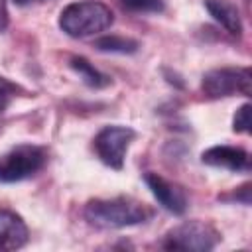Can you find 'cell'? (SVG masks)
<instances>
[{"instance_id":"1","label":"cell","mask_w":252,"mask_h":252,"mask_svg":"<svg viewBox=\"0 0 252 252\" xmlns=\"http://www.w3.org/2000/svg\"><path fill=\"white\" fill-rule=\"evenodd\" d=\"M89 224L98 228H126L146 222L152 211L146 203L134 197H112V199H91L83 211Z\"/></svg>"},{"instance_id":"2","label":"cell","mask_w":252,"mask_h":252,"mask_svg":"<svg viewBox=\"0 0 252 252\" xmlns=\"http://www.w3.org/2000/svg\"><path fill=\"white\" fill-rule=\"evenodd\" d=\"M114 22L112 10L98 0H79L67 4L59 14V28L69 37H89L108 30Z\"/></svg>"},{"instance_id":"3","label":"cell","mask_w":252,"mask_h":252,"mask_svg":"<svg viewBox=\"0 0 252 252\" xmlns=\"http://www.w3.org/2000/svg\"><path fill=\"white\" fill-rule=\"evenodd\" d=\"M220 240V232L205 220H185L173 226L161 240L165 250L183 252H209Z\"/></svg>"},{"instance_id":"4","label":"cell","mask_w":252,"mask_h":252,"mask_svg":"<svg viewBox=\"0 0 252 252\" xmlns=\"http://www.w3.org/2000/svg\"><path fill=\"white\" fill-rule=\"evenodd\" d=\"M47 163V150L33 144H20L0 156V183H16L33 177Z\"/></svg>"},{"instance_id":"5","label":"cell","mask_w":252,"mask_h":252,"mask_svg":"<svg viewBox=\"0 0 252 252\" xmlns=\"http://www.w3.org/2000/svg\"><path fill=\"white\" fill-rule=\"evenodd\" d=\"M201 91L207 98H226L234 94L250 96L252 73L250 67H219L203 75Z\"/></svg>"},{"instance_id":"6","label":"cell","mask_w":252,"mask_h":252,"mask_svg":"<svg viewBox=\"0 0 252 252\" xmlns=\"http://www.w3.org/2000/svg\"><path fill=\"white\" fill-rule=\"evenodd\" d=\"M134 138H136V132L130 126H120V124L104 126L94 136L93 150L104 165L120 171L124 167L126 152H128L130 144L134 142Z\"/></svg>"},{"instance_id":"7","label":"cell","mask_w":252,"mask_h":252,"mask_svg":"<svg viewBox=\"0 0 252 252\" xmlns=\"http://www.w3.org/2000/svg\"><path fill=\"white\" fill-rule=\"evenodd\" d=\"M144 181L148 185V189L152 191V195L156 197V201L169 213L173 215H183L187 211V193L181 185L173 183V181H167L165 177L154 173V171H148L144 175Z\"/></svg>"},{"instance_id":"8","label":"cell","mask_w":252,"mask_h":252,"mask_svg":"<svg viewBox=\"0 0 252 252\" xmlns=\"http://www.w3.org/2000/svg\"><path fill=\"white\" fill-rule=\"evenodd\" d=\"M201 161L211 167L228 169V171H248L250 169V156L246 150L238 146H213L201 154Z\"/></svg>"},{"instance_id":"9","label":"cell","mask_w":252,"mask_h":252,"mask_svg":"<svg viewBox=\"0 0 252 252\" xmlns=\"http://www.w3.org/2000/svg\"><path fill=\"white\" fill-rule=\"evenodd\" d=\"M30 230L24 219L10 211V209H0V250H18L28 244Z\"/></svg>"},{"instance_id":"10","label":"cell","mask_w":252,"mask_h":252,"mask_svg":"<svg viewBox=\"0 0 252 252\" xmlns=\"http://www.w3.org/2000/svg\"><path fill=\"white\" fill-rule=\"evenodd\" d=\"M205 8L213 16V20L219 22L228 33L232 35L242 33V20L238 8L230 0H205Z\"/></svg>"},{"instance_id":"11","label":"cell","mask_w":252,"mask_h":252,"mask_svg":"<svg viewBox=\"0 0 252 252\" xmlns=\"http://www.w3.org/2000/svg\"><path fill=\"white\" fill-rule=\"evenodd\" d=\"M69 67H71V69L79 75V79H81L87 87H91V89H104V87H108V85L112 83L108 75L100 73L96 67H93V65L89 63V59H85V57H81V55L69 57Z\"/></svg>"},{"instance_id":"12","label":"cell","mask_w":252,"mask_h":252,"mask_svg":"<svg viewBox=\"0 0 252 252\" xmlns=\"http://www.w3.org/2000/svg\"><path fill=\"white\" fill-rule=\"evenodd\" d=\"M94 47L102 53H122V55H130L136 53L140 43L132 37H124V35H102L98 39H94Z\"/></svg>"},{"instance_id":"13","label":"cell","mask_w":252,"mask_h":252,"mask_svg":"<svg viewBox=\"0 0 252 252\" xmlns=\"http://www.w3.org/2000/svg\"><path fill=\"white\" fill-rule=\"evenodd\" d=\"M118 4L124 10L136 14H159L165 10L163 0H118Z\"/></svg>"},{"instance_id":"14","label":"cell","mask_w":252,"mask_h":252,"mask_svg":"<svg viewBox=\"0 0 252 252\" xmlns=\"http://www.w3.org/2000/svg\"><path fill=\"white\" fill-rule=\"evenodd\" d=\"M232 130L238 134H250V104H242L234 118H232Z\"/></svg>"},{"instance_id":"15","label":"cell","mask_w":252,"mask_h":252,"mask_svg":"<svg viewBox=\"0 0 252 252\" xmlns=\"http://www.w3.org/2000/svg\"><path fill=\"white\" fill-rule=\"evenodd\" d=\"M220 199H224V201H236V203H242V205H250V183L240 185L236 191H232V195H222Z\"/></svg>"},{"instance_id":"16","label":"cell","mask_w":252,"mask_h":252,"mask_svg":"<svg viewBox=\"0 0 252 252\" xmlns=\"http://www.w3.org/2000/svg\"><path fill=\"white\" fill-rule=\"evenodd\" d=\"M14 91H16V87H14L12 83H8L6 79L0 77V112L8 108V104H10V94H12Z\"/></svg>"},{"instance_id":"17","label":"cell","mask_w":252,"mask_h":252,"mask_svg":"<svg viewBox=\"0 0 252 252\" xmlns=\"http://www.w3.org/2000/svg\"><path fill=\"white\" fill-rule=\"evenodd\" d=\"M10 24V14H8V4L6 0H0V32H4Z\"/></svg>"},{"instance_id":"18","label":"cell","mask_w":252,"mask_h":252,"mask_svg":"<svg viewBox=\"0 0 252 252\" xmlns=\"http://www.w3.org/2000/svg\"><path fill=\"white\" fill-rule=\"evenodd\" d=\"M18 6H28V4H33V2H41V0H14Z\"/></svg>"}]
</instances>
